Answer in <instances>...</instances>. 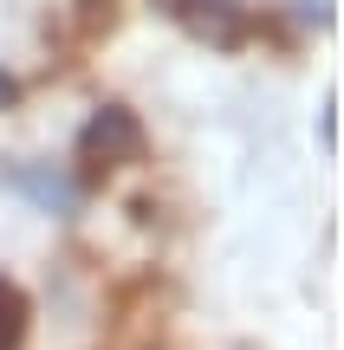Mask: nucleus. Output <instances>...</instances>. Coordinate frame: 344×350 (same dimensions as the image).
Here are the masks:
<instances>
[{
    "mask_svg": "<svg viewBox=\"0 0 344 350\" xmlns=\"http://www.w3.org/2000/svg\"><path fill=\"white\" fill-rule=\"evenodd\" d=\"M78 7H85V26H111V7H117V0H78Z\"/></svg>",
    "mask_w": 344,
    "mask_h": 350,
    "instance_id": "20e7f679",
    "label": "nucleus"
},
{
    "mask_svg": "<svg viewBox=\"0 0 344 350\" xmlns=\"http://www.w3.org/2000/svg\"><path fill=\"white\" fill-rule=\"evenodd\" d=\"M163 13H176V0H163Z\"/></svg>",
    "mask_w": 344,
    "mask_h": 350,
    "instance_id": "423d86ee",
    "label": "nucleus"
},
{
    "mask_svg": "<svg viewBox=\"0 0 344 350\" xmlns=\"http://www.w3.org/2000/svg\"><path fill=\"white\" fill-rule=\"evenodd\" d=\"M78 156H85V163H104V169L143 163V124L124 111V104H104V111L78 130Z\"/></svg>",
    "mask_w": 344,
    "mask_h": 350,
    "instance_id": "f257e3e1",
    "label": "nucleus"
},
{
    "mask_svg": "<svg viewBox=\"0 0 344 350\" xmlns=\"http://www.w3.org/2000/svg\"><path fill=\"white\" fill-rule=\"evenodd\" d=\"M20 344H26V292L0 279V350H20Z\"/></svg>",
    "mask_w": 344,
    "mask_h": 350,
    "instance_id": "7ed1b4c3",
    "label": "nucleus"
},
{
    "mask_svg": "<svg viewBox=\"0 0 344 350\" xmlns=\"http://www.w3.org/2000/svg\"><path fill=\"white\" fill-rule=\"evenodd\" d=\"M176 20L208 46H241L247 39V13L228 7V0H176Z\"/></svg>",
    "mask_w": 344,
    "mask_h": 350,
    "instance_id": "f03ea898",
    "label": "nucleus"
},
{
    "mask_svg": "<svg viewBox=\"0 0 344 350\" xmlns=\"http://www.w3.org/2000/svg\"><path fill=\"white\" fill-rule=\"evenodd\" d=\"M13 98H20V85H13V78H7V72H0V111H7V104H13Z\"/></svg>",
    "mask_w": 344,
    "mask_h": 350,
    "instance_id": "39448f33",
    "label": "nucleus"
}]
</instances>
